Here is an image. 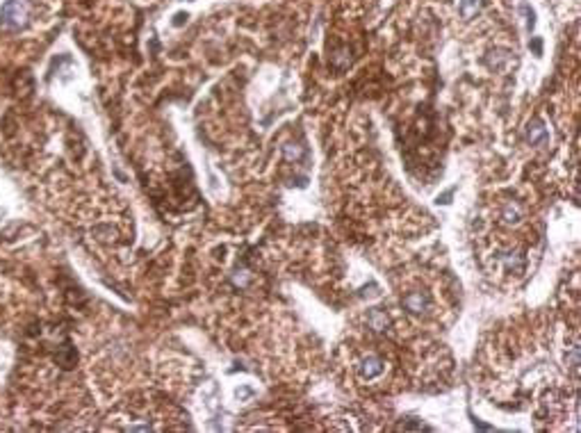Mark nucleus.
<instances>
[{
	"label": "nucleus",
	"mask_w": 581,
	"mask_h": 433,
	"mask_svg": "<svg viewBox=\"0 0 581 433\" xmlns=\"http://www.w3.org/2000/svg\"><path fill=\"white\" fill-rule=\"evenodd\" d=\"M27 14H30V7H27L25 0H7L2 11H0V21L9 30H18L21 25H25Z\"/></svg>",
	"instance_id": "1"
},
{
	"label": "nucleus",
	"mask_w": 581,
	"mask_h": 433,
	"mask_svg": "<svg viewBox=\"0 0 581 433\" xmlns=\"http://www.w3.org/2000/svg\"><path fill=\"white\" fill-rule=\"evenodd\" d=\"M404 308L413 315H424L426 310L431 308V301H429V297L422 292H410L404 297Z\"/></svg>",
	"instance_id": "2"
},
{
	"label": "nucleus",
	"mask_w": 581,
	"mask_h": 433,
	"mask_svg": "<svg viewBox=\"0 0 581 433\" xmlns=\"http://www.w3.org/2000/svg\"><path fill=\"white\" fill-rule=\"evenodd\" d=\"M499 260H501V265L506 267V271H508V274H522L524 267H527V262H524V255L517 253V251H506V253L499 255Z\"/></svg>",
	"instance_id": "3"
},
{
	"label": "nucleus",
	"mask_w": 581,
	"mask_h": 433,
	"mask_svg": "<svg viewBox=\"0 0 581 433\" xmlns=\"http://www.w3.org/2000/svg\"><path fill=\"white\" fill-rule=\"evenodd\" d=\"M358 372H360L362 379H374V376H378V374L383 372V360L381 358H376V356H367L365 360L360 363Z\"/></svg>",
	"instance_id": "4"
},
{
	"label": "nucleus",
	"mask_w": 581,
	"mask_h": 433,
	"mask_svg": "<svg viewBox=\"0 0 581 433\" xmlns=\"http://www.w3.org/2000/svg\"><path fill=\"white\" fill-rule=\"evenodd\" d=\"M527 141L531 144V146H538V144H543V141H547V128H545L543 121H533V123H529L527 128Z\"/></svg>",
	"instance_id": "5"
},
{
	"label": "nucleus",
	"mask_w": 581,
	"mask_h": 433,
	"mask_svg": "<svg viewBox=\"0 0 581 433\" xmlns=\"http://www.w3.org/2000/svg\"><path fill=\"white\" fill-rule=\"evenodd\" d=\"M367 324H369L374 330L383 333V330L387 328V324H390V320H387V315L383 313V310L374 308V310H369V315H367Z\"/></svg>",
	"instance_id": "6"
},
{
	"label": "nucleus",
	"mask_w": 581,
	"mask_h": 433,
	"mask_svg": "<svg viewBox=\"0 0 581 433\" xmlns=\"http://www.w3.org/2000/svg\"><path fill=\"white\" fill-rule=\"evenodd\" d=\"M522 219V210H520V206L517 203H506L504 208H501V221L504 223H517Z\"/></svg>",
	"instance_id": "7"
},
{
	"label": "nucleus",
	"mask_w": 581,
	"mask_h": 433,
	"mask_svg": "<svg viewBox=\"0 0 581 433\" xmlns=\"http://www.w3.org/2000/svg\"><path fill=\"white\" fill-rule=\"evenodd\" d=\"M479 7H481V0H463V2H461V14H463L465 18H469Z\"/></svg>",
	"instance_id": "8"
},
{
	"label": "nucleus",
	"mask_w": 581,
	"mask_h": 433,
	"mask_svg": "<svg viewBox=\"0 0 581 433\" xmlns=\"http://www.w3.org/2000/svg\"><path fill=\"white\" fill-rule=\"evenodd\" d=\"M283 155H285V160H301L303 157V151L301 146H292V144H287V146H283Z\"/></svg>",
	"instance_id": "9"
},
{
	"label": "nucleus",
	"mask_w": 581,
	"mask_h": 433,
	"mask_svg": "<svg viewBox=\"0 0 581 433\" xmlns=\"http://www.w3.org/2000/svg\"><path fill=\"white\" fill-rule=\"evenodd\" d=\"M533 50H536V55L543 53V41H540V39H536V41H533Z\"/></svg>",
	"instance_id": "10"
},
{
	"label": "nucleus",
	"mask_w": 581,
	"mask_h": 433,
	"mask_svg": "<svg viewBox=\"0 0 581 433\" xmlns=\"http://www.w3.org/2000/svg\"><path fill=\"white\" fill-rule=\"evenodd\" d=\"M449 199H452V192H447V194H442L438 201H440V203H449Z\"/></svg>",
	"instance_id": "11"
},
{
	"label": "nucleus",
	"mask_w": 581,
	"mask_h": 433,
	"mask_svg": "<svg viewBox=\"0 0 581 433\" xmlns=\"http://www.w3.org/2000/svg\"><path fill=\"white\" fill-rule=\"evenodd\" d=\"M185 18H187V14H178V16H176V21H173V23H176V25H180V23H183Z\"/></svg>",
	"instance_id": "12"
}]
</instances>
